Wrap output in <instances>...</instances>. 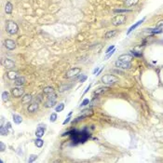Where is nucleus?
Here are the masks:
<instances>
[{
	"label": "nucleus",
	"instance_id": "1",
	"mask_svg": "<svg viewBox=\"0 0 163 163\" xmlns=\"http://www.w3.org/2000/svg\"><path fill=\"white\" fill-rule=\"evenodd\" d=\"M71 134V140L74 144H83L85 143L87 140L89 138V133H88L87 130L85 129L83 130H80V131H77V130H71V131H68V132H65L64 134H63V136L64 135H69Z\"/></svg>",
	"mask_w": 163,
	"mask_h": 163
},
{
	"label": "nucleus",
	"instance_id": "2",
	"mask_svg": "<svg viewBox=\"0 0 163 163\" xmlns=\"http://www.w3.org/2000/svg\"><path fill=\"white\" fill-rule=\"evenodd\" d=\"M6 30L10 35H14V34H16L18 32L19 27L17 25V23H14L13 21H9L7 23V25H6Z\"/></svg>",
	"mask_w": 163,
	"mask_h": 163
},
{
	"label": "nucleus",
	"instance_id": "3",
	"mask_svg": "<svg viewBox=\"0 0 163 163\" xmlns=\"http://www.w3.org/2000/svg\"><path fill=\"white\" fill-rule=\"evenodd\" d=\"M126 20H127L126 15H121V14H118V15H116V16H115L114 18L112 19V23H113V25L117 26V25H121V24H123V23H125Z\"/></svg>",
	"mask_w": 163,
	"mask_h": 163
},
{
	"label": "nucleus",
	"instance_id": "4",
	"mask_svg": "<svg viewBox=\"0 0 163 163\" xmlns=\"http://www.w3.org/2000/svg\"><path fill=\"white\" fill-rule=\"evenodd\" d=\"M101 80H102V83L109 85V84H114L115 82H116L118 80V78L115 75H104Z\"/></svg>",
	"mask_w": 163,
	"mask_h": 163
},
{
	"label": "nucleus",
	"instance_id": "5",
	"mask_svg": "<svg viewBox=\"0 0 163 163\" xmlns=\"http://www.w3.org/2000/svg\"><path fill=\"white\" fill-rule=\"evenodd\" d=\"M80 72H81V69H80L79 67H74V68H71V69H69L66 72L65 76H66L67 78H70V77L75 76V75H78Z\"/></svg>",
	"mask_w": 163,
	"mask_h": 163
},
{
	"label": "nucleus",
	"instance_id": "6",
	"mask_svg": "<svg viewBox=\"0 0 163 163\" xmlns=\"http://www.w3.org/2000/svg\"><path fill=\"white\" fill-rule=\"evenodd\" d=\"M116 66L117 68H120V69H130L131 67V64L130 63H126V62H122V61L118 60L116 62Z\"/></svg>",
	"mask_w": 163,
	"mask_h": 163
},
{
	"label": "nucleus",
	"instance_id": "7",
	"mask_svg": "<svg viewBox=\"0 0 163 163\" xmlns=\"http://www.w3.org/2000/svg\"><path fill=\"white\" fill-rule=\"evenodd\" d=\"M11 94L16 98L21 97V96H23V94H24V89L23 88H19V87L13 88L12 90H11Z\"/></svg>",
	"mask_w": 163,
	"mask_h": 163
},
{
	"label": "nucleus",
	"instance_id": "8",
	"mask_svg": "<svg viewBox=\"0 0 163 163\" xmlns=\"http://www.w3.org/2000/svg\"><path fill=\"white\" fill-rule=\"evenodd\" d=\"M4 45L8 50H12L16 48V43L11 39H6L4 42Z\"/></svg>",
	"mask_w": 163,
	"mask_h": 163
},
{
	"label": "nucleus",
	"instance_id": "9",
	"mask_svg": "<svg viewBox=\"0 0 163 163\" xmlns=\"http://www.w3.org/2000/svg\"><path fill=\"white\" fill-rule=\"evenodd\" d=\"M2 63H3V65H4L7 69H12L14 66H15L14 62L11 61L10 59H5V60H3Z\"/></svg>",
	"mask_w": 163,
	"mask_h": 163
},
{
	"label": "nucleus",
	"instance_id": "10",
	"mask_svg": "<svg viewBox=\"0 0 163 163\" xmlns=\"http://www.w3.org/2000/svg\"><path fill=\"white\" fill-rule=\"evenodd\" d=\"M144 20H145V18H143V19H142V20H140V21H138L137 23H135L134 24H133V25H131V26H130V27L129 28V30H128V32H127V35H130V33L132 32L133 30H135L136 28H137V27H138V26H139L140 24H142V23H144Z\"/></svg>",
	"mask_w": 163,
	"mask_h": 163
},
{
	"label": "nucleus",
	"instance_id": "11",
	"mask_svg": "<svg viewBox=\"0 0 163 163\" xmlns=\"http://www.w3.org/2000/svg\"><path fill=\"white\" fill-rule=\"evenodd\" d=\"M45 130H46V128L44 127V128H42V127H38L36 130V136H37V138H41L43 135L45 134Z\"/></svg>",
	"mask_w": 163,
	"mask_h": 163
},
{
	"label": "nucleus",
	"instance_id": "12",
	"mask_svg": "<svg viewBox=\"0 0 163 163\" xmlns=\"http://www.w3.org/2000/svg\"><path fill=\"white\" fill-rule=\"evenodd\" d=\"M118 60L122 61V62H126V63H130L132 60V56L129 55V54H123L118 57Z\"/></svg>",
	"mask_w": 163,
	"mask_h": 163
},
{
	"label": "nucleus",
	"instance_id": "13",
	"mask_svg": "<svg viewBox=\"0 0 163 163\" xmlns=\"http://www.w3.org/2000/svg\"><path fill=\"white\" fill-rule=\"evenodd\" d=\"M56 103V99H50V98H47V102H45V106L47 108H50V107H53Z\"/></svg>",
	"mask_w": 163,
	"mask_h": 163
},
{
	"label": "nucleus",
	"instance_id": "14",
	"mask_svg": "<svg viewBox=\"0 0 163 163\" xmlns=\"http://www.w3.org/2000/svg\"><path fill=\"white\" fill-rule=\"evenodd\" d=\"M93 115V111L91 109H85L83 111H81V114L80 116H82L83 117H88V116H92Z\"/></svg>",
	"mask_w": 163,
	"mask_h": 163
},
{
	"label": "nucleus",
	"instance_id": "15",
	"mask_svg": "<svg viewBox=\"0 0 163 163\" xmlns=\"http://www.w3.org/2000/svg\"><path fill=\"white\" fill-rule=\"evenodd\" d=\"M25 82H26V80H25V78H24L23 76H18L17 78L14 80V83L16 84L17 86H22V85H23Z\"/></svg>",
	"mask_w": 163,
	"mask_h": 163
},
{
	"label": "nucleus",
	"instance_id": "16",
	"mask_svg": "<svg viewBox=\"0 0 163 163\" xmlns=\"http://www.w3.org/2000/svg\"><path fill=\"white\" fill-rule=\"evenodd\" d=\"M31 101H32V96L30 94H25L23 97V99H22V103L23 104H26V103H29Z\"/></svg>",
	"mask_w": 163,
	"mask_h": 163
},
{
	"label": "nucleus",
	"instance_id": "17",
	"mask_svg": "<svg viewBox=\"0 0 163 163\" xmlns=\"http://www.w3.org/2000/svg\"><path fill=\"white\" fill-rule=\"evenodd\" d=\"M12 9H13V6L10 2H8L6 6H5V12L7 14H11L12 12Z\"/></svg>",
	"mask_w": 163,
	"mask_h": 163
},
{
	"label": "nucleus",
	"instance_id": "18",
	"mask_svg": "<svg viewBox=\"0 0 163 163\" xmlns=\"http://www.w3.org/2000/svg\"><path fill=\"white\" fill-rule=\"evenodd\" d=\"M138 2H139V0H125L124 4H125L127 8H130V7H132V6L136 5Z\"/></svg>",
	"mask_w": 163,
	"mask_h": 163
},
{
	"label": "nucleus",
	"instance_id": "19",
	"mask_svg": "<svg viewBox=\"0 0 163 163\" xmlns=\"http://www.w3.org/2000/svg\"><path fill=\"white\" fill-rule=\"evenodd\" d=\"M108 89H109V88H107V87H104V88H99L94 91V94H95L96 96H98V95H101V94L104 93L105 91H107Z\"/></svg>",
	"mask_w": 163,
	"mask_h": 163
},
{
	"label": "nucleus",
	"instance_id": "20",
	"mask_svg": "<svg viewBox=\"0 0 163 163\" xmlns=\"http://www.w3.org/2000/svg\"><path fill=\"white\" fill-rule=\"evenodd\" d=\"M37 108H38V103L37 102H35V103H32V104H30L29 106H28V112H30V113H33V112L37 111Z\"/></svg>",
	"mask_w": 163,
	"mask_h": 163
},
{
	"label": "nucleus",
	"instance_id": "21",
	"mask_svg": "<svg viewBox=\"0 0 163 163\" xmlns=\"http://www.w3.org/2000/svg\"><path fill=\"white\" fill-rule=\"evenodd\" d=\"M7 75H8V77H9V79H11V80H15V79L18 77V74H17L16 72H14V71H9V72H8Z\"/></svg>",
	"mask_w": 163,
	"mask_h": 163
},
{
	"label": "nucleus",
	"instance_id": "22",
	"mask_svg": "<svg viewBox=\"0 0 163 163\" xmlns=\"http://www.w3.org/2000/svg\"><path fill=\"white\" fill-rule=\"evenodd\" d=\"M13 121L14 123H16V124H21L22 122H23V117L21 116H19L17 114H14L13 116Z\"/></svg>",
	"mask_w": 163,
	"mask_h": 163
},
{
	"label": "nucleus",
	"instance_id": "23",
	"mask_svg": "<svg viewBox=\"0 0 163 163\" xmlns=\"http://www.w3.org/2000/svg\"><path fill=\"white\" fill-rule=\"evenodd\" d=\"M148 32L152 33V34H160L163 32V30L161 27H157L154 28V29H148Z\"/></svg>",
	"mask_w": 163,
	"mask_h": 163
},
{
	"label": "nucleus",
	"instance_id": "24",
	"mask_svg": "<svg viewBox=\"0 0 163 163\" xmlns=\"http://www.w3.org/2000/svg\"><path fill=\"white\" fill-rule=\"evenodd\" d=\"M43 92H44V94H46V95H49V94H51V93L54 92V89H53V88H51V87H46V88L43 89Z\"/></svg>",
	"mask_w": 163,
	"mask_h": 163
},
{
	"label": "nucleus",
	"instance_id": "25",
	"mask_svg": "<svg viewBox=\"0 0 163 163\" xmlns=\"http://www.w3.org/2000/svg\"><path fill=\"white\" fill-rule=\"evenodd\" d=\"M9 129L7 128V127H3V126H1V128H0V134L2 135V136H6V135H8L9 133Z\"/></svg>",
	"mask_w": 163,
	"mask_h": 163
},
{
	"label": "nucleus",
	"instance_id": "26",
	"mask_svg": "<svg viewBox=\"0 0 163 163\" xmlns=\"http://www.w3.org/2000/svg\"><path fill=\"white\" fill-rule=\"evenodd\" d=\"M131 10L130 9H114V12L115 13H118V14H120V13H127V12H130Z\"/></svg>",
	"mask_w": 163,
	"mask_h": 163
},
{
	"label": "nucleus",
	"instance_id": "27",
	"mask_svg": "<svg viewBox=\"0 0 163 163\" xmlns=\"http://www.w3.org/2000/svg\"><path fill=\"white\" fill-rule=\"evenodd\" d=\"M63 108H64V104H63V102H61V103H59V104L55 107V111L57 112V113H60V112H62L63 110Z\"/></svg>",
	"mask_w": 163,
	"mask_h": 163
},
{
	"label": "nucleus",
	"instance_id": "28",
	"mask_svg": "<svg viewBox=\"0 0 163 163\" xmlns=\"http://www.w3.org/2000/svg\"><path fill=\"white\" fill-rule=\"evenodd\" d=\"M116 34V31L115 30H112V31H108V32L105 34V37L106 38H110V37H113Z\"/></svg>",
	"mask_w": 163,
	"mask_h": 163
},
{
	"label": "nucleus",
	"instance_id": "29",
	"mask_svg": "<svg viewBox=\"0 0 163 163\" xmlns=\"http://www.w3.org/2000/svg\"><path fill=\"white\" fill-rule=\"evenodd\" d=\"M43 144H44V142H43V140H41L40 138H38V139H37L35 141V144L37 145V147H39V148L43 146Z\"/></svg>",
	"mask_w": 163,
	"mask_h": 163
},
{
	"label": "nucleus",
	"instance_id": "30",
	"mask_svg": "<svg viewBox=\"0 0 163 163\" xmlns=\"http://www.w3.org/2000/svg\"><path fill=\"white\" fill-rule=\"evenodd\" d=\"M9 99V92L4 91V92L2 93V100H3L4 102H7Z\"/></svg>",
	"mask_w": 163,
	"mask_h": 163
},
{
	"label": "nucleus",
	"instance_id": "31",
	"mask_svg": "<svg viewBox=\"0 0 163 163\" xmlns=\"http://www.w3.org/2000/svg\"><path fill=\"white\" fill-rule=\"evenodd\" d=\"M56 119H57V114L52 113L50 115V122H55Z\"/></svg>",
	"mask_w": 163,
	"mask_h": 163
},
{
	"label": "nucleus",
	"instance_id": "32",
	"mask_svg": "<svg viewBox=\"0 0 163 163\" xmlns=\"http://www.w3.org/2000/svg\"><path fill=\"white\" fill-rule=\"evenodd\" d=\"M37 158V155H31L30 157H29V159H28V162H34L36 159Z\"/></svg>",
	"mask_w": 163,
	"mask_h": 163
},
{
	"label": "nucleus",
	"instance_id": "33",
	"mask_svg": "<svg viewBox=\"0 0 163 163\" xmlns=\"http://www.w3.org/2000/svg\"><path fill=\"white\" fill-rule=\"evenodd\" d=\"M115 51H116V49H114L113 50H111V52H108V53H106V56H105V58H104V59H105V60L109 59V58H110V57H111V56L115 53Z\"/></svg>",
	"mask_w": 163,
	"mask_h": 163
},
{
	"label": "nucleus",
	"instance_id": "34",
	"mask_svg": "<svg viewBox=\"0 0 163 163\" xmlns=\"http://www.w3.org/2000/svg\"><path fill=\"white\" fill-rule=\"evenodd\" d=\"M131 54L133 56H135V57H142V56H143V54H142L141 52H138V51H135V50L131 51Z\"/></svg>",
	"mask_w": 163,
	"mask_h": 163
},
{
	"label": "nucleus",
	"instance_id": "35",
	"mask_svg": "<svg viewBox=\"0 0 163 163\" xmlns=\"http://www.w3.org/2000/svg\"><path fill=\"white\" fill-rule=\"evenodd\" d=\"M88 103H89V100H88V99H85V100H83V102H81V104H80V106L79 107H83V106H85V105L88 104Z\"/></svg>",
	"mask_w": 163,
	"mask_h": 163
},
{
	"label": "nucleus",
	"instance_id": "36",
	"mask_svg": "<svg viewBox=\"0 0 163 163\" xmlns=\"http://www.w3.org/2000/svg\"><path fill=\"white\" fill-rule=\"evenodd\" d=\"M5 149H6V145L4 144L3 142H0V151H1V152H4Z\"/></svg>",
	"mask_w": 163,
	"mask_h": 163
},
{
	"label": "nucleus",
	"instance_id": "37",
	"mask_svg": "<svg viewBox=\"0 0 163 163\" xmlns=\"http://www.w3.org/2000/svg\"><path fill=\"white\" fill-rule=\"evenodd\" d=\"M87 79V75H83L81 77H80V79H79V82H81V83H83V82H85V80Z\"/></svg>",
	"mask_w": 163,
	"mask_h": 163
},
{
	"label": "nucleus",
	"instance_id": "38",
	"mask_svg": "<svg viewBox=\"0 0 163 163\" xmlns=\"http://www.w3.org/2000/svg\"><path fill=\"white\" fill-rule=\"evenodd\" d=\"M114 49H115V46H114V45H112V46H110L109 48H108V49H107L106 51H105V53H108V52H110V51L113 50Z\"/></svg>",
	"mask_w": 163,
	"mask_h": 163
},
{
	"label": "nucleus",
	"instance_id": "39",
	"mask_svg": "<svg viewBox=\"0 0 163 163\" xmlns=\"http://www.w3.org/2000/svg\"><path fill=\"white\" fill-rule=\"evenodd\" d=\"M91 88V84H89V85H88V87H87V88H86V89H85V91H84V93H83V95H85V94H86V93L88 92V89H89V88Z\"/></svg>",
	"mask_w": 163,
	"mask_h": 163
},
{
	"label": "nucleus",
	"instance_id": "40",
	"mask_svg": "<svg viewBox=\"0 0 163 163\" xmlns=\"http://www.w3.org/2000/svg\"><path fill=\"white\" fill-rule=\"evenodd\" d=\"M70 119H71V117H70V116H68V117H67V118H66V119H65V120L63 122V125L67 124V123H68V122L70 121Z\"/></svg>",
	"mask_w": 163,
	"mask_h": 163
},
{
	"label": "nucleus",
	"instance_id": "41",
	"mask_svg": "<svg viewBox=\"0 0 163 163\" xmlns=\"http://www.w3.org/2000/svg\"><path fill=\"white\" fill-rule=\"evenodd\" d=\"M163 25V21H160L159 23H158V25H157V27H161Z\"/></svg>",
	"mask_w": 163,
	"mask_h": 163
},
{
	"label": "nucleus",
	"instance_id": "42",
	"mask_svg": "<svg viewBox=\"0 0 163 163\" xmlns=\"http://www.w3.org/2000/svg\"><path fill=\"white\" fill-rule=\"evenodd\" d=\"M99 71H100V69H99V67H96V68L94 69V71H93V74L95 75V74H96V73H98Z\"/></svg>",
	"mask_w": 163,
	"mask_h": 163
},
{
	"label": "nucleus",
	"instance_id": "43",
	"mask_svg": "<svg viewBox=\"0 0 163 163\" xmlns=\"http://www.w3.org/2000/svg\"><path fill=\"white\" fill-rule=\"evenodd\" d=\"M6 127H7L8 129H11V124H10L9 122H8V123L6 124Z\"/></svg>",
	"mask_w": 163,
	"mask_h": 163
}]
</instances>
